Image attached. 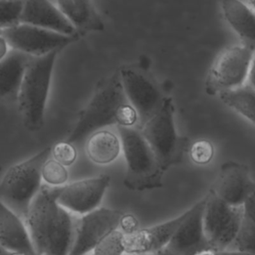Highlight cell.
<instances>
[{
	"label": "cell",
	"mask_w": 255,
	"mask_h": 255,
	"mask_svg": "<svg viewBox=\"0 0 255 255\" xmlns=\"http://www.w3.org/2000/svg\"><path fill=\"white\" fill-rule=\"evenodd\" d=\"M58 187L43 184L25 217L37 255H69L78 215L57 201Z\"/></svg>",
	"instance_id": "6da1fadb"
},
{
	"label": "cell",
	"mask_w": 255,
	"mask_h": 255,
	"mask_svg": "<svg viewBox=\"0 0 255 255\" xmlns=\"http://www.w3.org/2000/svg\"><path fill=\"white\" fill-rule=\"evenodd\" d=\"M137 123V114L125 94L120 72L117 71L98 82L92 98L79 113L65 140L76 146L107 127H134Z\"/></svg>",
	"instance_id": "7a4b0ae2"
},
{
	"label": "cell",
	"mask_w": 255,
	"mask_h": 255,
	"mask_svg": "<svg viewBox=\"0 0 255 255\" xmlns=\"http://www.w3.org/2000/svg\"><path fill=\"white\" fill-rule=\"evenodd\" d=\"M63 49L58 48L39 57L31 56L28 62L17 101L22 122L30 131H37L44 125L45 107L54 64Z\"/></svg>",
	"instance_id": "3957f363"
},
{
	"label": "cell",
	"mask_w": 255,
	"mask_h": 255,
	"mask_svg": "<svg viewBox=\"0 0 255 255\" xmlns=\"http://www.w3.org/2000/svg\"><path fill=\"white\" fill-rule=\"evenodd\" d=\"M51 151L52 146H47L12 165L0 181V201L23 219L43 185L42 167L51 157Z\"/></svg>",
	"instance_id": "277c9868"
},
{
	"label": "cell",
	"mask_w": 255,
	"mask_h": 255,
	"mask_svg": "<svg viewBox=\"0 0 255 255\" xmlns=\"http://www.w3.org/2000/svg\"><path fill=\"white\" fill-rule=\"evenodd\" d=\"M117 128L127 163L124 179L126 187L134 191L161 187L164 171L140 129L122 126Z\"/></svg>",
	"instance_id": "5b68a950"
},
{
	"label": "cell",
	"mask_w": 255,
	"mask_h": 255,
	"mask_svg": "<svg viewBox=\"0 0 255 255\" xmlns=\"http://www.w3.org/2000/svg\"><path fill=\"white\" fill-rule=\"evenodd\" d=\"M139 129L163 171L182 161L188 140L176 131L171 98H165L158 112Z\"/></svg>",
	"instance_id": "8992f818"
},
{
	"label": "cell",
	"mask_w": 255,
	"mask_h": 255,
	"mask_svg": "<svg viewBox=\"0 0 255 255\" xmlns=\"http://www.w3.org/2000/svg\"><path fill=\"white\" fill-rule=\"evenodd\" d=\"M254 52V47L242 42L224 49L209 70L206 93L220 95L243 86L248 79Z\"/></svg>",
	"instance_id": "52a82bcc"
},
{
	"label": "cell",
	"mask_w": 255,
	"mask_h": 255,
	"mask_svg": "<svg viewBox=\"0 0 255 255\" xmlns=\"http://www.w3.org/2000/svg\"><path fill=\"white\" fill-rule=\"evenodd\" d=\"M206 197L203 210V229L206 242L215 250H228L241 226L244 217L243 208L224 202L211 190Z\"/></svg>",
	"instance_id": "ba28073f"
},
{
	"label": "cell",
	"mask_w": 255,
	"mask_h": 255,
	"mask_svg": "<svg viewBox=\"0 0 255 255\" xmlns=\"http://www.w3.org/2000/svg\"><path fill=\"white\" fill-rule=\"evenodd\" d=\"M119 72L125 94L137 114L139 129L158 112L165 98L152 77L139 67L127 65Z\"/></svg>",
	"instance_id": "9c48e42d"
},
{
	"label": "cell",
	"mask_w": 255,
	"mask_h": 255,
	"mask_svg": "<svg viewBox=\"0 0 255 255\" xmlns=\"http://www.w3.org/2000/svg\"><path fill=\"white\" fill-rule=\"evenodd\" d=\"M125 213L118 209L99 207L78 216L74 242L69 255H87L111 232L120 228Z\"/></svg>",
	"instance_id": "30bf717a"
},
{
	"label": "cell",
	"mask_w": 255,
	"mask_h": 255,
	"mask_svg": "<svg viewBox=\"0 0 255 255\" xmlns=\"http://www.w3.org/2000/svg\"><path fill=\"white\" fill-rule=\"evenodd\" d=\"M3 36L12 49L34 57L46 55L58 48H66L80 39L24 23L3 29Z\"/></svg>",
	"instance_id": "8fae6325"
},
{
	"label": "cell",
	"mask_w": 255,
	"mask_h": 255,
	"mask_svg": "<svg viewBox=\"0 0 255 255\" xmlns=\"http://www.w3.org/2000/svg\"><path fill=\"white\" fill-rule=\"evenodd\" d=\"M110 181L109 175L101 174L65 184L58 187L57 201L75 215L87 214L99 208Z\"/></svg>",
	"instance_id": "7c38bea8"
},
{
	"label": "cell",
	"mask_w": 255,
	"mask_h": 255,
	"mask_svg": "<svg viewBox=\"0 0 255 255\" xmlns=\"http://www.w3.org/2000/svg\"><path fill=\"white\" fill-rule=\"evenodd\" d=\"M255 190V181L252 179L246 165L235 161H227L221 165L211 191L232 206H243L246 199Z\"/></svg>",
	"instance_id": "4fadbf2b"
},
{
	"label": "cell",
	"mask_w": 255,
	"mask_h": 255,
	"mask_svg": "<svg viewBox=\"0 0 255 255\" xmlns=\"http://www.w3.org/2000/svg\"><path fill=\"white\" fill-rule=\"evenodd\" d=\"M189 209L182 214L167 221L153 226L139 228L132 233L126 234L125 247L126 253L152 254L167 246L172 235L179 225L188 216Z\"/></svg>",
	"instance_id": "5bb4252c"
},
{
	"label": "cell",
	"mask_w": 255,
	"mask_h": 255,
	"mask_svg": "<svg viewBox=\"0 0 255 255\" xmlns=\"http://www.w3.org/2000/svg\"><path fill=\"white\" fill-rule=\"evenodd\" d=\"M20 22L67 36L83 35L49 0H25Z\"/></svg>",
	"instance_id": "9a60e30c"
},
{
	"label": "cell",
	"mask_w": 255,
	"mask_h": 255,
	"mask_svg": "<svg viewBox=\"0 0 255 255\" xmlns=\"http://www.w3.org/2000/svg\"><path fill=\"white\" fill-rule=\"evenodd\" d=\"M206 195L189 208V214L172 235L167 247L178 255H187L190 252L208 245L203 229V210Z\"/></svg>",
	"instance_id": "2e32d148"
},
{
	"label": "cell",
	"mask_w": 255,
	"mask_h": 255,
	"mask_svg": "<svg viewBox=\"0 0 255 255\" xmlns=\"http://www.w3.org/2000/svg\"><path fill=\"white\" fill-rule=\"evenodd\" d=\"M0 245L26 255H37L25 220L0 201Z\"/></svg>",
	"instance_id": "e0dca14e"
},
{
	"label": "cell",
	"mask_w": 255,
	"mask_h": 255,
	"mask_svg": "<svg viewBox=\"0 0 255 255\" xmlns=\"http://www.w3.org/2000/svg\"><path fill=\"white\" fill-rule=\"evenodd\" d=\"M30 57L23 52L11 49L0 60V100L18 98Z\"/></svg>",
	"instance_id": "ac0fdd59"
},
{
	"label": "cell",
	"mask_w": 255,
	"mask_h": 255,
	"mask_svg": "<svg viewBox=\"0 0 255 255\" xmlns=\"http://www.w3.org/2000/svg\"><path fill=\"white\" fill-rule=\"evenodd\" d=\"M223 17L241 39L255 48V10L240 0H219Z\"/></svg>",
	"instance_id": "d6986e66"
},
{
	"label": "cell",
	"mask_w": 255,
	"mask_h": 255,
	"mask_svg": "<svg viewBox=\"0 0 255 255\" xmlns=\"http://www.w3.org/2000/svg\"><path fill=\"white\" fill-rule=\"evenodd\" d=\"M60 11L82 34L105 29L102 17L91 0H57Z\"/></svg>",
	"instance_id": "ffe728a7"
},
{
	"label": "cell",
	"mask_w": 255,
	"mask_h": 255,
	"mask_svg": "<svg viewBox=\"0 0 255 255\" xmlns=\"http://www.w3.org/2000/svg\"><path fill=\"white\" fill-rule=\"evenodd\" d=\"M121 139L111 130L100 129L86 140V152L91 161L97 164H109L119 156Z\"/></svg>",
	"instance_id": "44dd1931"
},
{
	"label": "cell",
	"mask_w": 255,
	"mask_h": 255,
	"mask_svg": "<svg viewBox=\"0 0 255 255\" xmlns=\"http://www.w3.org/2000/svg\"><path fill=\"white\" fill-rule=\"evenodd\" d=\"M219 97L227 107L255 125V89L249 85H243L224 92Z\"/></svg>",
	"instance_id": "7402d4cb"
},
{
	"label": "cell",
	"mask_w": 255,
	"mask_h": 255,
	"mask_svg": "<svg viewBox=\"0 0 255 255\" xmlns=\"http://www.w3.org/2000/svg\"><path fill=\"white\" fill-rule=\"evenodd\" d=\"M228 250L255 254V223L243 217L238 234Z\"/></svg>",
	"instance_id": "603a6c76"
},
{
	"label": "cell",
	"mask_w": 255,
	"mask_h": 255,
	"mask_svg": "<svg viewBox=\"0 0 255 255\" xmlns=\"http://www.w3.org/2000/svg\"><path fill=\"white\" fill-rule=\"evenodd\" d=\"M126 234L119 228L107 235L91 252L92 255H124Z\"/></svg>",
	"instance_id": "cb8c5ba5"
},
{
	"label": "cell",
	"mask_w": 255,
	"mask_h": 255,
	"mask_svg": "<svg viewBox=\"0 0 255 255\" xmlns=\"http://www.w3.org/2000/svg\"><path fill=\"white\" fill-rule=\"evenodd\" d=\"M25 0H0V29L20 24Z\"/></svg>",
	"instance_id": "d4e9b609"
},
{
	"label": "cell",
	"mask_w": 255,
	"mask_h": 255,
	"mask_svg": "<svg viewBox=\"0 0 255 255\" xmlns=\"http://www.w3.org/2000/svg\"><path fill=\"white\" fill-rule=\"evenodd\" d=\"M53 157L49 158L42 167V179L47 185L52 187H60L66 184L69 173L66 168Z\"/></svg>",
	"instance_id": "484cf974"
},
{
	"label": "cell",
	"mask_w": 255,
	"mask_h": 255,
	"mask_svg": "<svg viewBox=\"0 0 255 255\" xmlns=\"http://www.w3.org/2000/svg\"><path fill=\"white\" fill-rule=\"evenodd\" d=\"M51 156L65 166L72 165L77 158V149L73 143L66 140L59 141L52 146Z\"/></svg>",
	"instance_id": "4316f807"
},
{
	"label": "cell",
	"mask_w": 255,
	"mask_h": 255,
	"mask_svg": "<svg viewBox=\"0 0 255 255\" xmlns=\"http://www.w3.org/2000/svg\"><path fill=\"white\" fill-rule=\"evenodd\" d=\"M214 154L213 145L208 140H198L191 145L190 157L197 164L208 163Z\"/></svg>",
	"instance_id": "83f0119b"
},
{
	"label": "cell",
	"mask_w": 255,
	"mask_h": 255,
	"mask_svg": "<svg viewBox=\"0 0 255 255\" xmlns=\"http://www.w3.org/2000/svg\"><path fill=\"white\" fill-rule=\"evenodd\" d=\"M242 208L244 217L255 223V190L246 199Z\"/></svg>",
	"instance_id": "f1b7e54d"
},
{
	"label": "cell",
	"mask_w": 255,
	"mask_h": 255,
	"mask_svg": "<svg viewBox=\"0 0 255 255\" xmlns=\"http://www.w3.org/2000/svg\"><path fill=\"white\" fill-rule=\"evenodd\" d=\"M120 229L125 233V234H129L132 233L137 229V221L136 219L130 215V214H125L122 218Z\"/></svg>",
	"instance_id": "f546056e"
},
{
	"label": "cell",
	"mask_w": 255,
	"mask_h": 255,
	"mask_svg": "<svg viewBox=\"0 0 255 255\" xmlns=\"http://www.w3.org/2000/svg\"><path fill=\"white\" fill-rule=\"evenodd\" d=\"M187 255H218V250H215L211 248L210 246L206 245L203 247H200L192 252H190Z\"/></svg>",
	"instance_id": "4dcf8cb0"
},
{
	"label": "cell",
	"mask_w": 255,
	"mask_h": 255,
	"mask_svg": "<svg viewBox=\"0 0 255 255\" xmlns=\"http://www.w3.org/2000/svg\"><path fill=\"white\" fill-rule=\"evenodd\" d=\"M248 85L251 86L253 89H255V52L252 58V62L250 65L249 69V74H248Z\"/></svg>",
	"instance_id": "1f68e13d"
},
{
	"label": "cell",
	"mask_w": 255,
	"mask_h": 255,
	"mask_svg": "<svg viewBox=\"0 0 255 255\" xmlns=\"http://www.w3.org/2000/svg\"><path fill=\"white\" fill-rule=\"evenodd\" d=\"M7 46H8V44H7V41L5 40L3 34L0 35V60L3 59L7 55V53H8Z\"/></svg>",
	"instance_id": "d6a6232c"
},
{
	"label": "cell",
	"mask_w": 255,
	"mask_h": 255,
	"mask_svg": "<svg viewBox=\"0 0 255 255\" xmlns=\"http://www.w3.org/2000/svg\"><path fill=\"white\" fill-rule=\"evenodd\" d=\"M150 255H178V254H176L174 251H172L171 249H169L166 246V247H164V248H162V249H160V250H158V251H156V252H154Z\"/></svg>",
	"instance_id": "836d02e7"
},
{
	"label": "cell",
	"mask_w": 255,
	"mask_h": 255,
	"mask_svg": "<svg viewBox=\"0 0 255 255\" xmlns=\"http://www.w3.org/2000/svg\"><path fill=\"white\" fill-rule=\"evenodd\" d=\"M218 255H255V254L238 252V251H234V250H223V251H218Z\"/></svg>",
	"instance_id": "e575fe53"
},
{
	"label": "cell",
	"mask_w": 255,
	"mask_h": 255,
	"mask_svg": "<svg viewBox=\"0 0 255 255\" xmlns=\"http://www.w3.org/2000/svg\"><path fill=\"white\" fill-rule=\"evenodd\" d=\"M0 255H26V254L8 250V249H6V248H4V247H2V246L0 245Z\"/></svg>",
	"instance_id": "d590c367"
},
{
	"label": "cell",
	"mask_w": 255,
	"mask_h": 255,
	"mask_svg": "<svg viewBox=\"0 0 255 255\" xmlns=\"http://www.w3.org/2000/svg\"><path fill=\"white\" fill-rule=\"evenodd\" d=\"M249 1V3L251 4V7L255 10V0H248Z\"/></svg>",
	"instance_id": "8d00e7d4"
},
{
	"label": "cell",
	"mask_w": 255,
	"mask_h": 255,
	"mask_svg": "<svg viewBox=\"0 0 255 255\" xmlns=\"http://www.w3.org/2000/svg\"><path fill=\"white\" fill-rule=\"evenodd\" d=\"M124 255H148V254H138V253H125Z\"/></svg>",
	"instance_id": "74e56055"
},
{
	"label": "cell",
	"mask_w": 255,
	"mask_h": 255,
	"mask_svg": "<svg viewBox=\"0 0 255 255\" xmlns=\"http://www.w3.org/2000/svg\"><path fill=\"white\" fill-rule=\"evenodd\" d=\"M3 34V29H0V35Z\"/></svg>",
	"instance_id": "f35d334b"
},
{
	"label": "cell",
	"mask_w": 255,
	"mask_h": 255,
	"mask_svg": "<svg viewBox=\"0 0 255 255\" xmlns=\"http://www.w3.org/2000/svg\"><path fill=\"white\" fill-rule=\"evenodd\" d=\"M87 255H92V254H91V253H90V254H87Z\"/></svg>",
	"instance_id": "ab89813d"
}]
</instances>
